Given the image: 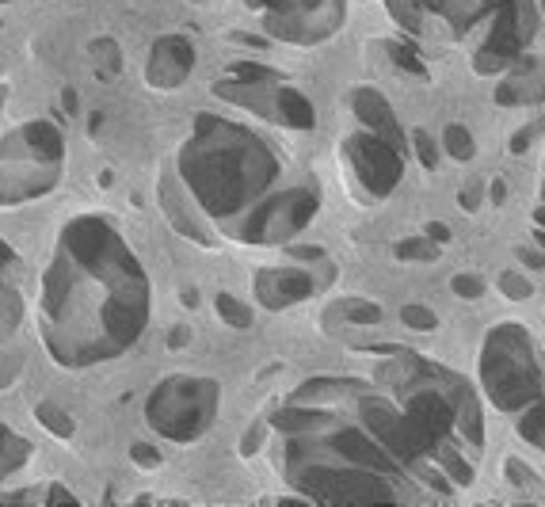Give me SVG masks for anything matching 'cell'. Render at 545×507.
Listing matches in <instances>:
<instances>
[{"label": "cell", "instance_id": "3", "mask_svg": "<svg viewBox=\"0 0 545 507\" xmlns=\"http://www.w3.org/2000/svg\"><path fill=\"white\" fill-rule=\"evenodd\" d=\"M454 290H458L461 298H477V294L484 290V282L473 279V275H458V279H454Z\"/></svg>", "mask_w": 545, "mask_h": 507}, {"label": "cell", "instance_id": "2", "mask_svg": "<svg viewBox=\"0 0 545 507\" xmlns=\"http://www.w3.org/2000/svg\"><path fill=\"white\" fill-rule=\"evenodd\" d=\"M404 321H408L412 328H435V317H431L427 309H420V305H408V309H404Z\"/></svg>", "mask_w": 545, "mask_h": 507}, {"label": "cell", "instance_id": "7", "mask_svg": "<svg viewBox=\"0 0 545 507\" xmlns=\"http://www.w3.org/2000/svg\"><path fill=\"white\" fill-rule=\"evenodd\" d=\"M401 256H427V248H420V244H401Z\"/></svg>", "mask_w": 545, "mask_h": 507}, {"label": "cell", "instance_id": "1", "mask_svg": "<svg viewBox=\"0 0 545 507\" xmlns=\"http://www.w3.org/2000/svg\"><path fill=\"white\" fill-rule=\"evenodd\" d=\"M446 142H450V153L454 157H469L473 153V142H469V134L461 126H450L446 130Z\"/></svg>", "mask_w": 545, "mask_h": 507}, {"label": "cell", "instance_id": "5", "mask_svg": "<svg viewBox=\"0 0 545 507\" xmlns=\"http://www.w3.org/2000/svg\"><path fill=\"white\" fill-rule=\"evenodd\" d=\"M503 286L511 290V298H526V294H530V286H523V282L515 279V275H507V279H503Z\"/></svg>", "mask_w": 545, "mask_h": 507}, {"label": "cell", "instance_id": "4", "mask_svg": "<svg viewBox=\"0 0 545 507\" xmlns=\"http://www.w3.org/2000/svg\"><path fill=\"white\" fill-rule=\"evenodd\" d=\"M416 149H420V160H424L427 168H435V142H431L427 134H416Z\"/></svg>", "mask_w": 545, "mask_h": 507}, {"label": "cell", "instance_id": "6", "mask_svg": "<svg viewBox=\"0 0 545 507\" xmlns=\"http://www.w3.org/2000/svg\"><path fill=\"white\" fill-rule=\"evenodd\" d=\"M427 236H431V241H446V236H450V229H446V225H427Z\"/></svg>", "mask_w": 545, "mask_h": 507}]
</instances>
